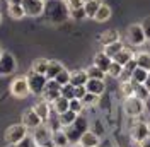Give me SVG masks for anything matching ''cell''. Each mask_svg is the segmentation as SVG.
Instances as JSON below:
<instances>
[{"instance_id": "51", "label": "cell", "mask_w": 150, "mask_h": 147, "mask_svg": "<svg viewBox=\"0 0 150 147\" xmlns=\"http://www.w3.org/2000/svg\"><path fill=\"white\" fill-rule=\"evenodd\" d=\"M109 147H114V146H109Z\"/></svg>"}, {"instance_id": "7", "label": "cell", "mask_w": 150, "mask_h": 147, "mask_svg": "<svg viewBox=\"0 0 150 147\" xmlns=\"http://www.w3.org/2000/svg\"><path fill=\"white\" fill-rule=\"evenodd\" d=\"M126 39L131 46H142L147 43V38H145V33H143V28L142 24H130L126 28Z\"/></svg>"}, {"instance_id": "9", "label": "cell", "mask_w": 150, "mask_h": 147, "mask_svg": "<svg viewBox=\"0 0 150 147\" xmlns=\"http://www.w3.org/2000/svg\"><path fill=\"white\" fill-rule=\"evenodd\" d=\"M22 7L26 10V16H29V17H39V16L45 14L46 2L45 0H24Z\"/></svg>"}, {"instance_id": "46", "label": "cell", "mask_w": 150, "mask_h": 147, "mask_svg": "<svg viewBox=\"0 0 150 147\" xmlns=\"http://www.w3.org/2000/svg\"><path fill=\"white\" fill-rule=\"evenodd\" d=\"M138 147H150V135L145 137L142 142H138Z\"/></svg>"}, {"instance_id": "43", "label": "cell", "mask_w": 150, "mask_h": 147, "mask_svg": "<svg viewBox=\"0 0 150 147\" xmlns=\"http://www.w3.org/2000/svg\"><path fill=\"white\" fill-rule=\"evenodd\" d=\"M140 24H142V28H143V33H145V38H147V41H150V16L143 19Z\"/></svg>"}, {"instance_id": "53", "label": "cell", "mask_w": 150, "mask_h": 147, "mask_svg": "<svg viewBox=\"0 0 150 147\" xmlns=\"http://www.w3.org/2000/svg\"><path fill=\"white\" fill-rule=\"evenodd\" d=\"M79 147H80V146H79Z\"/></svg>"}, {"instance_id": "42", "label": "cell", "mask_w": 150, "mask_h": 147, "mask_svg": "<svg viewBox=\"0 0 150 147\" xmlns=\"http://www.w3.org/2000/svg\"><path fill=\"white\" fill-rule=\"evenodd\" d=\"M67 4V9L72 10V9H80L85 5V0H65Z\"/></svg>"}, {"instance_id": "12", "label": "cell", "mask_w": 150, "mask_h": 147, "mask_svg": "<svg viewBox=\"0 0 150 147\" xmlns=\"http://www.w3.org/2000/svg\"><path fill=\"white\" fill-rule=\"evenodd\" d=\"M22 123H24L29 130H34L43 123V120L38 116V113L34 111V108H29V110H26L22 113Z\"/></svg>"}, {"instance_id": "4", "label": "cell", "mask_w": 150, "mask_h": 147, "mask_svg": "<svg viewBox=\"0 0 150 147\" xmlns=\"http://www.w3.org/2000/svg\"><path fill=\"white\" fill-rule=\"evenodd\" d=\"M29 135V128L24 125V123H17V125H10L9 128L4 132V138L5 142L10 144V146H17L19 142L24 137Z\"/></svg>"}, {"instance_id": "1", "label": "cell", "mask_w": 150, "mask_h": 147, "mask_svg": "<svg viewBox=\"0 0 150 147\" xmlns=\"http://www.w3.org/2000/svg\"><path fill=\"white\" fill-rule=\"evenodd\" d=\"M63 130H65L67 135H68V140H70V144L77 146V144H79V140H80V137H82L85 132L89 130V123H87V120H85L82 115H79V118L75 120L72 125L65 127Z\"/></svg>"}, {"instance_id": "8", "label": "cell", "mask_w": 150, "mask_h": 147, "mask_svg": "<svg viewBox=\"0 0 150 147\" xmlns=\"http://www.w3.org/2000/svg\"><path fill=\"white\" fill-rule=\"evenodd\" d=\"M63 7H67L65 0H63V2H62V0H50L46 4L45 14H46V17L51 19V21H53V17H56V21H63V19H65V14H68V12L63 10Z\"/></svg>"}, {"instance_id": "47", "label": "cell", "mask_w": 150, "mask_h": 147, "mask_svg": "<svg viewBox=\"0 0 150 147\" xmlns=\"http://www.w3.org/2000/svg\"><path fill=\"white\" fill-rule=\"evenodd\" d=\"M145 87L150 91V72H149V77H147V81H145Z\"/></svg>"}, {"instance_id": "32", "label": "cell", "mask_w": 150, "mask_h": 147, "mask_svg": "<svg viewBox=\"0 0 150 147\" xmlns=\"http://www.w3.org/2000/svg\"><path fill=\"white\" fill-rule=\"evenodd\" d=\"M120 91H121V94L125 96V98L135 96V82H131V81H128V82H121L120 84Z\"/></svg>"}, {"instance_id": "25", "label": "cell", "mask_w": 150, "mask_h": 147, "mask_svg": "<svg viewBox=\"0 0 150 147\" xmlns=\"http://www.w3.org/2000/svg\"><path fill=\"white\" fill-rule=\"evenodd\" d=\"M48 65H50V60H46V58H36V60L31 64V70H34V72H38V74H43V75H46Z\"/></svg>"}, {"instance_id": "34", "label": "cell", "mask_w": 150, "mask_h": 147, "mask_svg": "<svg viewBox=\"0 0 150 147\" xmlns=\"http://www.w3.org/2000/svg\"><path fill=\"white\" fill-rule=\"evenodd\" d=\"M121 74H123V65L112 60L111 67H109V70H108V75L112 77V79H120V75H121Z\"/></svg>"}, {"instance_id": "5", "label": "cell", "mask_w": 150, "mask_h": 147, "mask_svg": "<svg viewBox=\"0 0 150 147\" xmlns=\"http://www.w3.org/2000/svg\"><path fill=\"white\" fill-rule=\"evenodd\" d=\"M10 94L17 99H24L31 94V89H29V82H28V77L26 75H17L12 79L10 82V87H9Z\"/></svg>"}, {"instance_id": "41", "label": "cell", "mask_w": 150, "mask_h": 147, "mask_svg": "<svg viewBox=\"0 0 150 147\" xmlns=\"http://www.w3.org/2000/svg\"><path fill=\"white\" fill-rule=\"evenodd\" d=\"M14 147H38V144H36V140L33 138V135H28V137H24L17 146H14Z\"/></svg>"}, {"instance_id": "2", "label": "cell", "mask_w": 150, "mask_h": 147, "mask_svg": "<svg viewBox=\"0 0 150 147\" xmlns=\"http://www.w3.org/2000/svg\"><path fill=\"white\" fill-rule=\"evenodd\" d=\"M33 138L36 140L38 147H55L53 146V130L48 123H41L38 128L31 130Z\"/></svg>"}, {"instance_id": "21", "label": "cell", "mask_w": 150, "mask_h": 147, "mask_svg": "<svg viewBox=\"0 0 150 147\" xmlns=\"http://www.w3.org/2000/svg\"><path fill=\"white\" fill-rule=\"evenodd\" d=\"M133 58H135V51L125 46V48H123L121 51H120L118 55H116L114 58H112V60H114V62H118V64H121L123 67H125V65L128 64L130 60H133Z\"/></svg>"}, {"instance_id": "23", "label": "cell", "mask_w": 150, "mask_h": 147, "mask_svg": "<svg viewBox=\"0 0 150 147\" xmlns=\"http://www.w3.org/2000/svg\"><path fill=\"white\" fill-rule=\"evenodd\" d=\"M65 67L62 65V62H58V60H50V65H48V72H46V77L48 81L50 79H56V75L62 72Z\"/></svg>"}, {"instance_id": "11", "label": "cell", "mask_w": 150, "mask_h": 147, "mask_svg": "<svg viewBox=\"0 0 150 147\" xmlns=\"http://www.w3.org/2000/svg\"><path fill=\"white\" fill-rule=\"evenodd\" d=\"M130 135H131V140L133 142H142L145 137H149L150 135V125L147 121H137L130 130Z\"/></svg>"}, {"instance_id": "37", "label": "cell", "mask_w": 150, "mask_h": 147, "mask_svg": "<svg viewBox=\"0 0 150 147\" xmlns=\"http://www.w3.org/2000/svg\"><path fill=\"white\" fill-rule=\"evenodd\" d=\"M60 96H62V94H60V91H51V89H45V92H43V94H41L39 98L46 99V101L50 103V104H51V103L55 101V99H58Z\"/></svg>"}, {"instance_id": "39", "label": "cell", "mask_w": 150, "mask_h": 147, "mask_svg": "<svg viewBox=\"0 0 150 147\" xmlns=\"http://www.w3.org/2000/svg\"><path fill=\"white\" fill-rule=\"evenodd\" d=\"M68 14H70V17L75 19V21H82V19L87 17V12H85L84 7H80V9H72V10H68Z\"/></svg>"}, {"instance_id": "17", "label": "cell", "mask_w": 150, "mask_h": 147, "mask_svg": "<svg viewBox=\"0 0 150 147\" xmlns=\"http://www.w3.org/2000/svg\"><path fill=\"white\" fill-rule=\"evenodd\" d=\"M116 41H120V33L116 29H108V31H104L103 34L99 36V43L103 46H108L111 43H116Z\"/></svg>"}, {"instance_id": "6", "label": "cell", "mask_w": 150, "mask_h": 147, "mask_svg": "<svg viewBox=\"0 0 150 147\" xmlns=\"http://www.w3.org/2000/svg\"><path fill=\"white\" fill-rule=\"evenodd\" d=\"M26 77H28L31 94H34V96H41V94L45 92V89H46L48 77L46 75H43V74L34 72V70H29V74L26 75Z\"/></svg>"}, {"instance_id": "10", "label": "cell", "mask_w": 150, "mask_h": 147, "mask_svg": "<svg viewBox=\"0 0 150 147\" xmlns=\"http://www.w3.org/2000/svg\"><path fill=\"white\" fill-rule=\"evenodd\" d=\"M16 69H17V62H16L14 55H12V53H7V51H4V55H2V58H0V77L14 74L16 72Z\"/></svg>"}, {"instance_id": "29", "label": "cell", "mask_w": 150, "mask_h": 147, "mask_svg": "<svg viewBox=\"0 0 150 147\" xmlns=\"http://www.w3.org/2000/svg\"><path fill=\"white\" fill-rule=\"evenodd\" d=\"M7 10H9V16L12 19H22L26 16V10L22 7V4H10Z\"/></svg>"}, {"instance_id": "48", "label": "cell", "mask_w": 150, "mask_h": 147, "mask_svg": "<svg viewBox=\"0 0 150 147\" xmlns=\"http://www.w3.org/2000/svg\"><path fill=\"white\" fill-rule=\"evenodd\" d=\"M22 2H24V0H7V4H22Z\"/></svg>"}, {"instance_id": "15", "label": "cell", "mask_w": 150, "mask_h": 147, "mask_svg": "<svg viewBox=\"0 0 150 147\" xmlns=\"http://www.w3.org/2000/svg\"><path fill=\"white\" fill-rule=\"evenodd\" d=\"M111 64H112V58L109 55H106L104 51H97V53L94 55V65L99 67L101 70H104L106 74H108V70H109Z\"/></svg>"}, {"instance_id": "26", "label": "cell", "mask_w": 150, "mask_h": 147, "mask_svg": "<svg viewBox=\"0 0 150 147\" xmlns=\"http://www.w3.org/2000/svg\"><path fill=\"white\" fill-rule=\"evenodd\" d=\"M111 7L108 5V4H103L101 7H99V10H97V14L94 16V21H97V22H106L108 19L111 17Z\"/></svg>"}, {"instance_id": "33", "label": "cell", "mask_w": 150, "mask_h": 147, "mask_svg": "<svg viewBox=\"0 0 150 147\" xmlns=\"http://www.w3.org/2000/svg\"><path fill=\"white\" fill-rule=\"evenodd\" d=\"M135 96L140 98V99H143V101H149L150 91L145 87V84H135Z\"/></svg>"}, {"instance_id": "38", "label": "cell", "mask_w": 150, "mask_h": 147, "mask_svg": "<svg viewBox=\"0 0 150 147\" xmlns=\"http://www.w3.org/2000/svg\"><path fill=\"white\" fill-rule=\"evenodd\" d=\"M84 108H85V104L82 103V99H77V98L70 99V110L75 111L77 115H82L84 113Z\"/></svg>"}, {"instance_id": "50", "label": "cell", "mask_w": 150, "mask_h": 147, "mask_svg": "<svg viewBox=\"0 0 150 147\" xmlns=\"http://www.w3.org/2000/svg\"><path fill=\"white\" fill-rule=\"evenodd\" d=\"M0 24H2V12H0Z\"/></svg>"}, {"instance_id": "3", "label": "cell", "mask_w": 150, "mask_h": 147, "mask_svg": "<svg viewBox=\"0 0 150 147\" xmlns=\"http://www.w3.org/2000/svg\"><path fill=\"white\" fill-rule=\"evenodd\" d=\"M145 103L147 101H143V99L137 98V96H130V98H125L123 110L130 118H138V116H142V113H145V110H147Z\"/></svg>"}, {"instance_id": "28", "label": "cell", "mask_w": 150, "mask_h": 147, "mask_svg": "<svg viewBox=\"0 0 150 147\" xmlns=\"http://www.w3.org/2000/svg\"><path fill=\"white\" fill-rule=\"evenodd\" d=\"M123 48H125V43H123L121 39H120V41H116V43H111V45L104 46V50H103V51L106 53V55H109L111 58H114V56L118 55V53L121 51Z\"/></svg>"}, {"instance_id": "40", "label": "cell", "mask_w": 150, "mask_h": 147, "mask_svg": "<svg viewBox=\"0 0 150 147\" xmlns=\"http://www.w3.org/2000/svg\"><path fill=\"white\" fill-rule=\"evenodd\" d=\"M97 101H99V96H97V94H92V92H89V91H87V94L82 98V103H84L85 106H94Z\"/></svg>"}, {"instance_id": "35", "label": "cell", "mask_w": 150, "mask_h": 147, "mask_svg": "<svg viewBox=\"0 0 150 147\" xmlns=\"http://www.w3.org/2000/svg\"><path fill=\"white\" fill-rule=\"evenodd\" d=\"M60 94L67 98V99H74L75 98V86L74 84H65V86H62V89H60Z\"/></svg>"}, {"instance_id": "49", "label": "cell", "mask_w": 150, "mask_h": 147, "mask_svg": "<svg viewBox=\"0 0 150 147\" xmlns=\"http://www.w3.org/2000/svg\"><path fill=\"white\" fill-rule=\"evenodd\" d=\"M2 55H4V50H2V48H0V58H2Z\"/></svg>"}, {"instance_id": "44", "label": "cell", "mask_w": 150, "mask_h": 147, "mask_svg": "<svg viewBox=\"0 0 150 147\" xmlns=\"http://www.w3.org/2000/svg\"><path fill=\"white\" fill-rule=\"evenodd\" d=\"M85 94H87V87L85 86H77L75 87V98L77 99H82Z\"/></svg>"}, {"instance_id": "19", "label": "cell", "mask_w": 150, "mask_h": 147, "mask_svg": "<svg viewBox=\"0 0 150 147\" xmlns=\"http://www.w3.org/2000/svg\"><path fill=\"white\" fill-rule=\"evenodd\" d=\"M87 81H89V75H87V70H85V69H80V70H74V72H72L70 84H74L75 87H77V86H85Z\"/></svg>"}, {"instance_id": "14", "label": "cell", "mask_w": 150, "mask_h": 147, "mask_svg": "<svg viewBox=\"0 0 150 147\" xmlns=\"http://www.w3.org/2000/svg\"><path fill=\"white\" fill-rule=\"evenodd\" d=\"M99 144H101L99 135H97L96 132H92V130H87L84 135L80 137V140H79L77 146H80V147H99Z\"/></svg>"}, {"instance_id": "30", "label": "cell", "mask_w": 150, "mask_h": 147, "mask_svg": "<svg viewBox=\"0 0 150 147\" xmlns=\"http://www.w3.org/2000/svg\"><path fill=\"white\" fill-rule=\"evenodd\" d=\"M147 77H149V70H145V69H142V67H137V69H135V72L131 74V82L145 84Z\"/></svg>"}, {"instance_id": "31", "label": "cell", "mask_w": 150, "mask_h": 147, "mask_svg": "<svg viewBox=\"0 0 150 147\" xmlns=\"http://www.w3.org/2000/svg\"><path fill=\"white\" fill-rule=\"evenodd\" d=\"M85 70H87L89 79H101V81H104V77H106V72H104V70H101L99 67H96L94 64L91 65V67H87Z\"/></svg>"}, {"instance_id": "16", "label": "cell", "mask_w": 150, "mask_h": 147, "mask_svg": "<svg viewBox=\"0 0 150 147\" xmlns=\"http://www.w3.org/2000/svg\"><path fill=\"white\" fill-rule=\"evenodd\" d=\"M85 87H87L89 92L97 94V96L104 94V91H106V84H104V81H101V79H89L87 84H85Z\"/></svg>"}, {"instance_id": "24", "label": "cell", "mask_w": 150, "mask_h": 147, "mask_svg": "<svg viewBox=\"0 0 150 147\" xmlns=\"http://www.w3.org/2000/svg\"><path fill=\"white\" fill-rule=\"evenodd\" d=\"M79 118V115L75 113V111L72 110H67L65 113H62V115H58V120H60V125L65 128V127H68V125H72L75 120Z\"/></svg>"}, {"instance_id": "45", "label": "cell", "mask_w": 150, "mask_h": 147, "mask_svg": "<svg viewBox=\"0 0 150 147\" xmlns=\"http://www.w3.org/2000/svg\"><path fill=\"white\" fill-rule=\"evenodd\" d=\"M46 89H51V91H60V89H62V86L56 82L55 79H50L48 84H46Z\"/></svg>"}, {"instance_id": "20", "label": "cell", "mask_w": 150, "mask_h": 147, "mask_svg": "<svg viewBox=\"0 0 150 147\" xmlns=\"http://www.w3.org/2000/svg\"><path fill=\"white\" fill-rule=\"evenodd\" d=\"M51 110L55 111L56 115H62V113H65L67 110H70V99H67L63 96H60L58 99L51 103Z\"/></svg>"}, {"instance_id": "27", "label": "cell", "mask_w": 150, "mask_h": 147, "mask_svg": "<svg viewBox=\"0 0 150 147\" xmlns=\"http://www.w3.org/2000/svg\"><path fill=\"white\" fill-rule=\"evenodd\" d=\"M101 5H103V0H89V2H85L84 9L87 12V17L94 19V16L97 14V10H99Z\"/></svg>"}, {"instance_id": "52", "label": "cell", "mask_w": 150, "mask_h": 147, "mask_svg": "<svg viewBox=\"0 0 150 147\" xmlns=\"http://www.w3.org/2000/svg\"><path fill=\"white\" fill-rule=\"evenodd\" d=\"M85 2H89V0H85Z\"/></svg>"}, {"instance_id": "18", "label": "cell", "mask_w": 150, "mask_h": 147, "mask_svg": "<svg viewBox=\"0 0 150 147\" xmlns=\"http://www.w3.org/2000/svg\"><path fill=\"white\" fill-rule=\"evenodd\" d=\"M53 146L55 147H68L70 146V140H68V135L63 128H58L53 132Z\"/></svg>"}, {"instance_id": "22", "label": "cell", "mask_w": 150, "mask_h": 147, "mask_svg": "<svg viewBox=\"0 0 150 147\" xmlns=\"http://www.w3.org/2000/svg\"><path fill=\"white\" fill-rule=\"evenodd\" d=\"M135 60H137L138 67L150 72V51H143V50L142 51H135Z\"/></svg>"}, {"instance_id": "13", "label": "cell", "mask_w": 150, "mask_h": 147, "mask_svg": "<svg viewBox=\"0 0 150 147\" xmlns=\"http://www.w3.org/2000/svg\"><path fill=\"white\" fill-rule=\"evenodd\" d=\"M33 108H34V111L38 113V116L43 120V123H48V120H50V116H51V104H50L46 99L41 98Z\"/></svg>"}, {"instance_id": "36", "label": "cell", "mask_w": 150, "mask_h": 147, "mask_svg": "<svg viewBox=\"0 0 150 147\" xmlns=\"http://www.w3.org/2000/svg\"><path fill=\"white\" fill-rule=\"evenodd\" d=\"M70 77H72V72H70V70H67V69H63L62 72L56 75L55 81H56L58 84H60V86H65V84L70 82Z\"/></svg>"}]
</instances>
